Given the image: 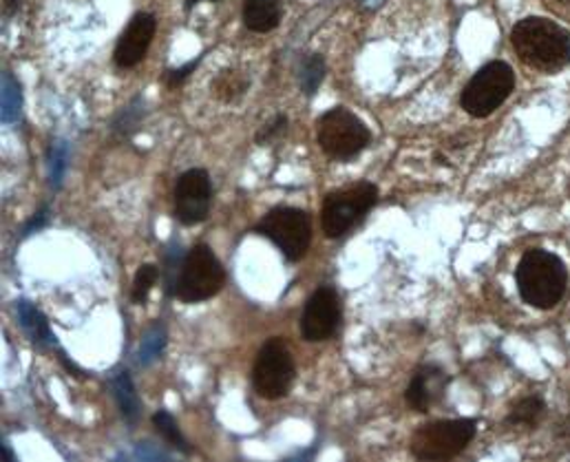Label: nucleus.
Masks as SVG:
<instances>
[{"mask_svg":"<svg viewBox=\"0 0 570 462\" xmlns=\"http://www.w3.org/2000/svg\"><path fill=\"white\" fill-rule=\"evenodd\" d=\"M511 45L524 65L538 71H560L570 62V33L549 18H524L511 31Z\"/></svg>","mask_w":570,"mask_h":462,"instance_id":"1","label":"nucleus"},{"mask_svg":"<svg viewBox=\"0 0 570 462\" xmlns=\"http://www.w3.org/2000/svg\"><path fill=\"white\" fill-rule=\"evenodd\" d=\"M515 284L522 299L533 308L549 309L567 293L569 273L564 262L547 250H527L515 271Z\"/></svg>","mask_w":570,"mask_h":462,"instance_id":"2","label":"nucleus"},{"mask_svg":"<svg viewBox=\"0 0 570 462\" xmlns=\"http://www.w3.org/2000/svg\"><path fill=\"white\" fill-rule=\"evenodd\" d=\"M226 282V273L217 255L206 246L197 244L184 257L175 282V297L181 304H202L213 299Z\"/></svg>","mask_w":570,"mask_h":462,"instance_id":"3","label":"nucleus"},{"mask_svg":"<svg viewBox=\"0 0 570 462\" xmlns=\"http://www.w3.org/2000/svg\"><path fill=\"white\" fill-rule=\"evenodd\" d=\"M379 201V188L372 181H358L325 197L321 208V226L325 237L336 239L352 230Z\"/></svg>","mask_w":570,"mask_h":462,"instance_id":"4","label":"nucleus"},{"mask_svg":"<svg viewBox=\"0 0 570 462\" xmlns=\"http://www.w3.org/2000/svg\"><path fill=\"white\" fill-rule=\"evenodd\" d=\"M316 138L323 154L345 161L356 157L370 145L372 134L352 111L334 107L318 118Z\"/></svg>","mask_w":570,"mask_h":462,"instance_id":"5","label":"nucleus"},{"mask_svg":"<svg viewBox=\"0 0 570 462\" xmlns=\"http://www.w3.org/2000/svg\"><path fill=\"white\" fill-rule=\"evenodd\" d=\"M515 87V73L507 62L484 65L462 91V109L471 118H487L511 96Z\"/></svg>","mask_w":570,"mask_h":462,"instance_id":"6","label":"nucleus"},{"mask_svg":"<svg viewBox=\"0 0 570 462\" xmlns=\"http://www.w3.org/2000/svg\"><path fill=\"white\" fill-rule=\"evenodd\" d=\"M478 423L473 419L435 421L423 425L410 443L412 454L419 461H446L458 456L475 436Z\"/></svg>","mask_w":570,"mask_h":462,"instance_id":"7","label":"nucleus"},{"mask_svg":"<svg viewBox=\"0 0 570 462\" xmlns=\"http://www.w3.org/2000/svg\"><path fill=\"white\" fill-rule=\"evenodd\" d=\"M255 233L271 239L287 262H298L309 248L312 222L309 215L301 208L279 206L273 208L257 226Z\"/></svg>","mask_w":570,"mask_h":462,"instance_id":"8","label":"nucleus"},{"mask_svg":"<svg viewBox=\"0 0 570 462\" xmlns=\"http://www.w3.org/2000/svg\"><path fill=\"white\" fill-rule=\"evenodd\" d=\"M294 381V361L284 343L275 336L264 343L253 367V385L262 399L279 401L289 392Z\"/></svg>","mask_w":570,"mask_h":462,"instance_id":"9","label":"nucleus"},{"mask_svg":"<svg viewBox=\"0 0 570 462\" xmlns=\"http://www.w3.org/2000/svg\"><path fill=\"white\" fill-rule=\"evenodd\" d=\"M213 186L204 168L186 170L175 186V217L184 226H195L204 222L210 213Z\"/></svg>","mask_w":570,"mask_h":462,"instance_id":"10","label":"nucleus"},{"mask_svg":"<svg viewBox=\"0 0 570 462\" xmlns=\"http://www.w3.org/2000/svg\"><path fill=\"white\" fill-rule=\"evenodd\" d=\"M341 325V302L334 288L321 286L301 314V336L309 343L330 338Z\"/></svg>","mask_w":570,"mask_h":462,"instance_id":"11","label":"nucleus"},{"mask_svg":"<svg viewBox=\"0 0 570 462\" xmlns=\"http://www.w3.org/2000/svg\"><path fill=\"white\" fill-rule=\"evenodd\" d=\"M155 29H157V22L150 13L142 11V13L134 16V20L122 31L116 53H114V60L120 69H131L142 62V58L150 47V40L155 36Z\"/></svg>","mask_w":570,"mask_h":462,"instance_id":"12","label":"nucleus"},{"mask_svg":"<svg viewBox=\"0 0 570 462\" xmlns=\"http://www.w3.org/2000/svg\"><path fill=\"white\" fill-rule=\"evenodd\" d=\"M449 383V376L438 365H425L416 372L407 387V405L416 412H428L433 403H438L444 394V387Z\"/></svg>","mask_w":570,"mask_h":462,"instance_id":"13","label":"nucleus"},{"mask_svg":"<svg viewBox=\"0 0 570 462\" xmlns=\"http://www.w3.org/2000/svg\"><path fill=\"white\" fill-rule=\"evenodd\" d=\"M282 20V2L279 0H246L244 2V22L250 31L268 33Z\"/></svg>","mask_w":570,"mask_h":462,"instance_id":"14","label":"nucleus"},{"mask_svg":"<svg viewBox=\"0 0 570 462\" xmlns=\"http://www.w3.org/2000/svg\"><path fill=\"white\" fill-rule=\"evenodd\" d=\"M114 394H116V401H118L127 423H131V425L138 423L140 401H138V394H136V387H134V381H131L129 372H118L114 376Z\"/></svg>","mask_w":570,"mask_h":462,"instance_id":"15","label":"nucleus"},{"mask_svg":"<svg viewBox=\"0 0 570 462\" xmlns=\"http://www.w3.org/2000/svg\"><path fill=\"white\" fill-rule=\"evenodd\" d=\"M18 316H20V325L24 327V332L31 336V341L40 343V345H51L53 336L51 330L47 325V318L33 308L29 302H20L18 304Z\"/></svg>","mask_w":570,"mask_h":462,"instance_id":"16","label":"nucleus"},{"mask_svg":"<svg viewBox=\"0 0 570 462\" xmlns=\"http://www.w3.org/2000/svg\"><path fill=\"white\" fill-rule=\"evenodd\" d=\"M213 91L219 100L224 102H233L237 98H242L246 91H248V78L239 71H233V69H226L222 71L215 82H213Z\"/></svg>","mask_w":570,"mask_h":462,"instance_id":"17","label":"nucleus"},{"mask_svg":"<svg viewBox=\"0 0 570 462\" xmlns=\"http://www.w3.org/2000/svg\"><path fill=\"white\" fill-rule=\"evenodd\" d=\"M153 425H155L157 434H159L170 448H175V450L181 452V454H193V448H190L188 441L181 436V432H179L175 419H173L166 410H159V412L153 414Z\"/></svg>","mask_w":570,"mask_h":462,"instance_id":"18","label":"nucleus"},{"mask_svg":"<svg viewBox=\"0 0 570 462\" xmlns=\"http://www.w3.org/2000/svg\"><path fill=\"white\" fill-rule=\"evenodd\" d=\"M325 78V62L318 53H312V56H305L301 60V67H298V80H301V89L303 94L312 96L316 94V89L321 87Z\"/></svg>","mask_w":570,"mask_h":462,"instance_id":"19","label":"nucleus"},{"mask_svg":"<svg viewBox=\"0 0 570 462\" xmlns=\"http://www.w3.org/2000/svg\"><path fill=\"white\" fill-rule=\"evenodd\" d=\"M22 109V91L18 80L4 71L2 73V122H16Z\"/></svg>","mask_w":570,"mask_h":462,"instance_id":"20","label":"nucleus"},{"mask_svg":"<svg viewBox=\"0 0 570 462\" xmlns=\"http://www.w3.org/2000/svg\"><path fill=\"white\" fill-rule=\"evenodd\" d=\"M544 416V403L535 396L522 399L509 414L511 425H535Z\"/></svg>","mask_w":570,"mask_h":462,"instance_id":"21","label":"nucleus"},{"mask_svg":"<svg viewBox=\"0 0 570 462\" xmlns=\"http://www.w3.org/2000/svg\"><path fill=\"white\" fill-rule=\"evenodd\" d=\"M159 279V271L155 264H144L140 266V271L136 273V279H134V291H131V299L134 304H146L153 286L157 284Z\"/></svg>","mask_w":570,"mask_h":462,"instance_id":"22","label":"nucleus"},{"mask_svg":"<svg viewBox=\"0 0 570 462\" xmlns=\"http://www.w3.org/2000/svg\"><path fill=\"white\" fill-rule=\"evenodd\" d=\"M164 345H166V332H164V327H161V325L150 327V332L144 336L142 347H140V363H142V365L153 363V361L161 354Z\"/></svg>","mask_w":570,"mask_h":462,"instance_id":"23","label":"nucleus"},{"mask_svg":"<svg viewBox=\"0 0 570 462\" xmlns=\"http://www.w3.org/2000/svg\"><path fill=\"white\" fill-rule=\"evenodd\" d=\"M49 159H51V161H49V168H51V184H53V188H56V186H60L62 170H65V164H67V147H65V142H58V145L53 147Z\"/></svg>","mask_w":570,"mask_h":462,"instance_id":"24","label":"nucleus"},{"mask_svg":"<svg viewBox=\"0 0 570 462\" xmlns=\"http://www.w3.org/2000/svg\"><path fill=\"white\" fill-rule=\"evenodd\" d=\"M202 62V56L199 58H195L193 62H188V65H184V67H179V69H170V71H166L164 73V82H166V87L168 89H175V87H179L193 71H195V67Z\"/></svg>","mask_w":570,"mask_h":462,"instance_id":"25","label":"nucleus"},{"mask_svg":"<svg viewBox=\"0 0 570 462\" xmlns=\"http://www.w3.org/2000/svg\"><path fill=\"white\" fill-rule=\"evenodd\" d=\"M285 129H287V118H285V116H277L275 122H268V125L259 131L257 142H259V145H268V142H273L277 136H282Z\"/></svg>","mask_w":570,"mask_h":462,"instance_id":"26","label":"nucleus"},{"mask_svg":"<svg viewBox=\"0 0 570 462\" xmlns=\"http://www.w3.org/2000/svg\"><path fill=\"white\" fill-rule=\"evenodd\" d=\"M136 456L140 459V461H159V459H166V454L164 452H155L153 450V445H138V450H136Z\"/></svg>","mask_w":570,"mask_h":462,"instance_id":"27","label":"nucleus"},{"mask_svg":"<svg viewBox=\"0 0 570 462\" xmlns=\"http://www.w3.org/2000/svg\"><path fill=\"white\" fill-rule=\"evenodd\" d=\"M18 4H20V0H2V16L11 18L18 11Z\"/></svg>","mask_w":570,"mask_h":462,"instance_id":"28","label":"nucleus"},{"mask_svg":"<svg viewBox=\"0 0 570 462\" xmlns=\"http://www.w3.org/2000/svg\"><path fill=\"white\" fill-rule=\"evenodd\" d=\"M45 217H47V215H45V208H42V210L38 213V217L27 226V235H29L33 228H38V226H45Z\"/></svg>","mask_w":570,"mask_h":462,"instance_id":"29","label":"nucleus"},{"mask_svg":"<svg viewBox=\"0 0 570 462\" xmlns=\"http://www.w3.org/2000/svg\"><path fill=\"white\" fill-rule=\"evenodd\" d=\"M197 2H202V0H186V9H193Z\"/></svg>","mask_w":570,"mask_h":462,"instance_id":"30","label":"nucleus"},{"mask_svg":"<svg viewBox=\"0 0 570 462\" xmlns=\"http://www.w3.org/2000/svg\"><path fill=\"white\" fill-rule=\"evenodd\" d=\"M558 2H560V4H564L567 9H570V0H558Z\"/></svg>","mask_w":570,"mask_h":462,"instance_id":"31","label":"nucleus"},{"mask_svg":"<svg viewBox=\"0 0 570 462\" xmlns=\"http://www.w3.org/2000/svg\"><path fill=\"white\" fill-rule=\"evenodd\" d=\"M569 195H570V184H569Z\"/></svg>","mask_w":570,"mask_h":462,"instance_id":"32","label":"nucleus"}]
</instances>
